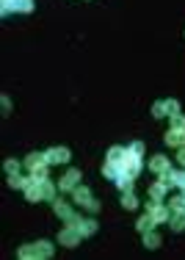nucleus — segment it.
Here are the masks:
<instances>
[{"label":"nucleus","instance_id":"f257e3e1","mask_svg":"<svg viewBox=\"0 0 185 260\" xmlns=\"http://www.w3.org/2000/svg\"><path fill=\"white\" fill-rule=\"evenodd\" d=\"M28 169L33 172L36 177H44V172H47V155H31L28 158Z\"/></svg>","mask_w":185,"mask_h":260},{"label":"nucleus","instance_id":"f03ea898","mask_svg":"<svg viewBox=\"0 0 185 260\" xmlns=\"http://www.w3.org/2000/svg\"><path fill=\"white\" fill-rule=\"evenodd\" d=\"M166 144H171V147H185V130H183V127H174V130H169V136H166Z\"/></svg>","mask_w":185,"mask_h":260},{"label":"nucleus","instance_id":"7ed1b4c3","mask_svg":"<svg viewBox=\"0 0 185 260\" xmlns=\"http://www.w3.org/2000/svg\"><path fill=\"white\" fill-rule=\"evenodd\" d=\"M44 155H47V163H66L69 161V149H64V147L50 149V152H44Z\"/></svg>","mask_w":185,"mask_h":260},{"label":"nucleus","instance_id":"20e7f679","mask_svg":"<svg viewBox=\"0 0 185 260\" xmlns=\"http://www.w3.org/2000/svg\"><path fill=\"white\" fill-rule=\"evenodd\" d=\"M78 238H80V230H78L75 224H72L69 230H64V232H61V238H58V241H61L64 246H72V244H78Z\"/></svg>","mask_w":185,"mask_h":260},{"label":"nucleus","instance_id":"39448f33","mask_svg":"<svg viewBox=\"0 0 185 260\" xmlns=\"http://www.w3.org/2000/svg\"><path fill=\"white\" fill-rule=\"evenodd\" d=\"M78 183H80V172H75V169H72L69 175L61 180V188H64V191H75V188H78Z\"/></svg>","mask_w":185,"mask_h":260},{"label":"nucleus","instance_id":"423d86ee","mask_svg":"<svg viewBox=\"0 0 185 260\" xmlns=\"http://www.w3.org/2000/svg\"><path fill=\"white\" fill-rule=\"evenodd\" d=\"M150 216H152V222H155V224H160V222H166V219H169V211H166V208H160V205H150Z\"/></svg>","mask_w":185,"mask_h":260},{"label":"nucleus","instance_id":"0eeeda50","mask_svg":"<svg viewBox=\"0 0 185 260\" xmlns=\"http://www.w3.org/2000/svg\"><path fill=\"white\" fill-rule=\"evenodd\" d=\"M80 230V235H92L94 230H97V224H94L92 219H86V222H78V224H75Z\"/></svg>","mask_w":185,"mask_h":260},{"label":"nucleus","instance_id":"6e6552de","mask_svg":"<svg viewBox=\"0 0 185 260\" xmlns=\"http://www.w3.org/2000/svg\"><path fill=\"white\" fill-rule=\"evenodd\" d=\"M124 155H127V152H124L122 147H111V149H108V161L122 163V161H124Z\"/></svg>","mask_w":185,"mask_h":260},{"label":"nucleus","instance_id":"1a4fd4ad","mask_svg":"<svg viewBox=\"0 0 185 260\" xmlns=\"http://www.w3.org/2000/svg\"><path fill=\"white\" fill-rule=\"evenodd\" d=\"M150 166H152V172H157V175H160V172H166V169H169V161H166L163 155H157V158L150 163Z\"/></svg>","mask_w":185,"mask_h":260},{"label":"nucleus","instance_id":"9d476101","mask_svg":"<svg viewBox=\"0 0 185 260\" xmlns=\"http://www.w3.org/2000/svg\"><path fill=\"white\" fill-rule=\"evenodd\" d=\"M75 199H78L80 205H89L92 202V194H89V188H75Z\"/></svg>","mask_w":185,"mask_h":260},{"label":"nucleus","instance_id":"9b49d317","mask_svg":"<svg viewBox=\"0 0 185 260\" xmlns=\"http://www.w3.org/2000/svg\"><path fill=\"white\" fill-rule=\"evenodd\" d=\"M166 113H169V116H174V113H180L177 100H166Z\"/></svg>","mask_w":185,"mask_h":260},{"label":"nucleus","instance_id":"f8f14e48","mask_svg":"<svg viewBox=\"0 0 185 260\" xmlns=\"http://www.w3.org/2000/svg\"><path fill=\"white\" fill-rule=\"evenodd\" d=\"M152 113H155V116H169V113H166V100L163 103H155V106H152Z\"/></svg>","mask_w":185,"mask_h":260},{"label":"nucleus","instance_id":"ddd939ff","mask_svg":"<svg viewBox=\"0 0 185 260\" xmlns=\"http://www.w3.org/2000/svg\"><path fill=\"white\" fill-rule=\"evenodd\" d=\"M152 224H155V222H152V216H144L141 222H138V230H141V232H147Z\"/></svg>","mask_w":185,"mask_h":260},{"label":"nucleus","instance_id":"4468645a","mask_svg":"<svg viewBox=\"0 0 185 260\" xmlns=\"http://www.w3.org/2000/svg\"><path fill=\"white\" fill-rule=\"evenodd\" d=\"M144 241L150 244V249H155V246H157V235H155V232H150V230L144 232Z\"/></svg>","mask_w":185,"mask_h":260},{"label":"nucleus","instance_id":"2eb2a0df","mask_svg":"<svg viewBox=\"0 0 185 260\" xmlns=\"http://www.w3.org/2000/svg\"><path fill=\"white\" fill-rule=\"evenodd\" d=\"M171 125H174V127H183V130H185V116L174 113V116H171Z\"/></svg>","mask_w":185,"mask_h":260},{"label":"nucleus","instance_id":"dca6fc26","mask_svg":"<svg viewBox=\"0 0 185 260\" xmlns=\"http://www.w3.org/2000/svg\"><path fill=\"white\" fill-rule=\"evenodd\" d=\"M124 208H135V197L133 194H124Z\"/></svg>","mask_w":185,"mask_h":260},{"label":"nucleus","instance_id":"f3484780","mask_svg":"<svg viewBox=\"0 0 185 260\" xmlns=\"http://www.w3.org/2000/svg\"><path fill=\"white\" fill-rule=\"evenodd\" d=\"M130 152H135V155H141V152H144V144H141V141H135L133 147H130Z\"/></svg>","mask_w":185,"mask_h":260},{"label":"nucleus","instance_id":"a211bd4d","mask_svg":"<svg viewBox=\"0 0 185 260\" xmlns=\"http://www.w3.org/2000/svg\"><path fill=\"white\" fill-rule=\"evenodd\" d=\"M8 183H11V186H17V188H22V186H25V180H22V177H11Z\"/></svg>","mask_w":185,"mask_h":260},{"label":"nucleus","instance_id":"6ab92c4d","mask_svg":"<svg viewBox=\"0 0 185 260\" xmlns=\"http://www.w3.org/2000/svg\"><path fill=\"white\" fill-rule=\"evenodd\" d=\"M17 169H20V166H17V163H14V161H8V163H6V172H8V175H14Z\"/></svg>","mask_w":185,"mask_h":260},{"label":"nucleus","instance_id":"aec40b11","mask_svg":"<svg viewBox=\"0 0 185 260\" xmlns=\"http://www.w3.org/2000/svg\"><path fill=\"white\" fill-rule=\"evenodd\" d=\"M177 186L185 191V172H180V175H177Z\"/></svg>","mask_w":185,"mask_h":260},{"label":"nucleus","instance_id":"412c9836","mask_svg":"<svg viewBox=\"0 0 185 260\" xmlns=\"http://www.w3.org/2000/svg\"><path fill=\"white\" fill-rule=\"evenodd\" d=\"M177 158H180V163L185 166V147H180V155H177Z\"/></svg>","mask_w":185,"mask_h":260}]
</instances>
